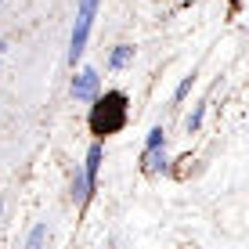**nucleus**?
<instances>
[{
    "label": "nucleus",
    "mask_w": 249,
    "mask_h": 249,
    "mask_svg": "<svg viewBox=\"0 0 249 249\" xmlns=\"http://www.w3.org/2000/svg\"><path fill=\"white\" fill-rule=\"evenodd\" d=\"M144 170H152V174L166 170V152H159V144H156V148H148V159H144Z\"/></svg>",
    "instance_id": "4"
},
{
    "label": "nucleus",
    "mask_w": 249,
    "mask_h": 249,
    "mask_svg": "<svg viewBox=\"0 0 249 249\" xmlns=\"http://www.w3.org/2000/svg\"><path fill=\"white\" fill-rule=\"evenodd\" d=\"M98 162H101V144H90V152H87V184H94V177H98Z\"/></svg>",
    "instance_id": "5"
},
{
    "label": "nucleus",
    "mask_w": 249,
    "mask_h": 249,
    "mask_svg": "<svg viewBox=\"0 0 249 249\" xmlns=\"http://www.w3.org/2000/svg\"><path fill=\"white\" fill-rule=\"evenodd\" d=\"M130 58H134V47H116V51H112V58H108V65H112V69H123L126 62H130Z\"/></svg>",
    "instance_id": "6"
},
{
    "label": "nucleus",
    "mask_w": 249,
    "mask_h": 249,
    "mask_svg": "<svg viewBox=\"0 0 249 249\" xmlns=\"http://www.w3.org/2000/svg\"><path fill=\"white\" fill-rule=\"evenodd\" d=\"M126 123V94L123 90H108L105 98H98L90 112V130L98 137H108V134H119Z\"/></svg>",
    "instance_id": "1"
},
{
    "label": "nucleus",
    "mask_w": 249,
    "mask_h": 249,
    "mask_svg": "<svg viewBox=\"0 0 249 249\" xmlns=\"http://www.w3.org/2000/svg\"><path fill=\"white\" fill-rule=\"evenodd\" d=\"M98 15V0H80V15H76V25H72V40H69V62L76 65V58L83 54L87 47V36H90V22Z\"/></svg>",
    "instance_id": "2"
},
{
    "label": "nucleus",
    "mask_w": 249,
    "mask_h": 249,
    "mask_svg": "<svg viewBox=\"0 0 249 249\" xmlns=\"http://www.w3.org/2000/svg\"><path fill=\"white\" fill-rule=\"evenodd\" d=\"M72 94L80 101H94L98 98V72H94V69H83V72L72 80Z\"/></svg>",
    "instance_id": "3"
},
{
    "label": "nucleus",
    "mask_w": 249,
    "mask_h": 249,
    "mask_svg": "<svg viewBox=\"0 0 249 249\" xmlns=\"http://www.w3.org/2000/svg\"><path fill=\"white\" fill-rule=\"evenodd\" d=\"M156 144H162V126H156V130L148 134V148H156Z\"/></svg>",
    "instance_id": "7"
},
{
    "label": "nucleus",
    "mask_w": 249,
    "mask_h": 249,
    "mask_svg": "<svg viewBox=\"0 0 249 249\" xmlns=\"http://www.w3.org/2000/svg\"><path fill=\"white\" fill-rule=\"evenodd\" d=\"M4 47H7V44H4V40H0V51H4Z\"/></svg>",
    "instance_id": "9"
},
{
    "label": "nucleus",
    "mask_w": 249,
    "mask_h": 249,
    "mask_svg": "<svg viewBox=\"0 0 249 249\" xmlns=\"http://www.w3.org/2000/svg\"><path fill=\"white\" fill-rule=\"evenodd\" d=\"M40 242H44V228H36V231L29 235V246H40Z\"/></svg>",
    "instance_id": "8"
}]
</instances>
